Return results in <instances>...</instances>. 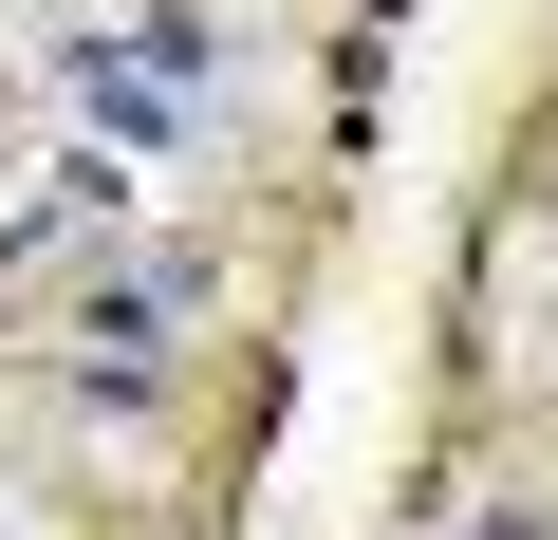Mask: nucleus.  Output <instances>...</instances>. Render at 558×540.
<instances>
[{
    "label": "nucleus",
    "instance_id": "obj_1",
    "mask_svg": "<svg viewBox=\"0 0 558 540\" xmlns=\"http://www.w3.org/2000/svg\"><path fill=\"white\" fill-rule=\"evenodd\" d=\"M186 317H205V261H186V242H149V261H94V280H75V373H94V392H149Z\"/></svg>",
    "mask_w": 558,
    "mask_h": 540
}]
</instances>
